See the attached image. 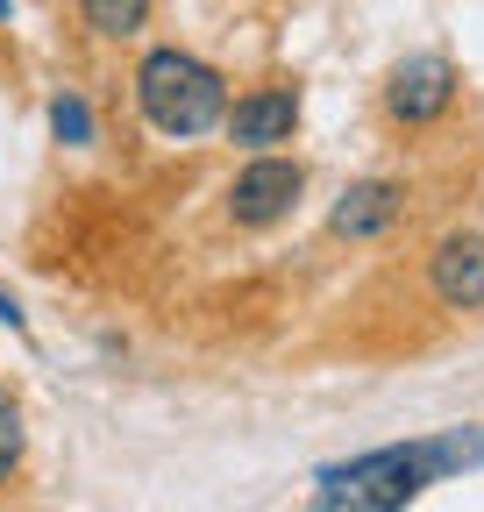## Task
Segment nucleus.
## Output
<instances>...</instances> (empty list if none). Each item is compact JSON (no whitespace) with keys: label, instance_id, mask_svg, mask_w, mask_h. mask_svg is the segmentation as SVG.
<instances>
[{"label":"nucleus","instance_id":"obj_1","mask_svg":"<svg viewBox=\"0 0 484 512\" xmlns=\"http://www.w3.org/2000/svg\"><path fill=\"white\" fill-rule=\"evenodd\" d=\"M484 463V427H449V434H428V441H392V448H371L356 463H335L314 477V505L328 512H399L413 498H428L442 477Z\"/></svg>","mask_w":484,"mask_h":512},{"label":"nucleus","instance_id":"obj_2","mask_svg":"<svg viewBox=\"0 0 484 512\" xmlns=\"http://www.w3.org/2000/svg\"><path fill=\"white\" fill-rule=\"evenodd\" d=\"M136 114L150 136L164 143H200V136H221V114H228V79L186 43H150L136 57Z\"/></svg>","mask_w":484,"mask_h":512},{"label":"nucleus","instance_id":"obj_3","mask_svg":"<svg viewBox=\"0 0 484 512\" xmlns=\"http://www.w3.org/2000/svg\"><path fill=\"white\" fill-rule=\"evenodd\" d=\"M463 107V72H456V57L442 50H406L385 64V79H378V128L392 143H428L442 136V128L456 121Z\"/></svg>","mask_w":484,"mask_h":512},{"label":"nucleus","instance_id":"obj_4","mask_svg":"<svg viewBox=\"0 0 484 512\" xmlns=\"http://www.w3.org/2000/svg\"><path fill=\"white\" fill-rule=\"evenodd\" d=\"M299 200H307V164L285 157V150H257L221 185V221L235 235H271L299 214Z\"/></svg>","mask_w":484,"mask_h":512},{"label":"nucleus","instance_id":"obj_5","mask_svg":"<svg viewBox=\"0 0 484 512\" xmlns=\"http://www.w3.org/2000/svg\"><path fill=\"white\" fill-rule=\"evenodd\" d=\"M299 114H307V86L278 72V79H257V86L228 93L221 136H228V150H242V157H257V150H285V143L299 136Z\"/></svg>","mask_w":484,"mask_h":512},{"label":"nucleus","instance_id":"obj_6","mask_svg":"<svg viewBox=\"0 0 484 512\" xmlns=\"http://www.w3.org/2000/svg\"><path fill=\"white\" fill-rule=\"evenodd\" d=\"M420 285H428L435 313H484V228H449L428 242V256H420Z\"/></svg>","mask_w":484,"mask_h":512},{"label":"nucleus","instance_id":"obj_7","mask_svg":"<svg viewBox=\"0 0 484 512\" xmlns=\"http://www.w3.org/2000/svg\"><path fill=\"white\" fill-rule=\"evenodd\" d=\"M406 214H413V178L406 171L356 178L342 200H335V214H328V242H349V249L385 242L392 228H406Z\"/></svg>","mask_w":484,"mask_h":512},{"label":"nucleus","instance_id":"obj_8","mask_svg":"<svg viewBox=\"0 0 484 512\" xmlns=\"http://www.w3.org/2000/svg\"><path fill=\"white\" fill-rule=\"evenodd\" d=\"M150 8H157V0H72L86 43H136L150 29Z\"/></svg>","mask_w":484,"mask_h":512},{"label":"nucleus","instance_id":"obj_9","mask_svg":"<svg viewBox=\"0 0 484 512\" xmlns=\"http://www.w3.org/2000/svg\"><path fill=\"white\" fill-rule=\"evenodd\" d=\"M22 463H29V427H22V406L0 392V491L22 477Z\"/></svg>","mask_w":484,"mask_h":512},{"label":"nucleus","instance_id":"obj_10","mask_svg":"<svg viewBox=\"0 0 484 512\" xmlns=\"http://www.w3.org/2000/svg\"><path fill=\"white\" fill-rule=\"evenodd\" d=\"M50 136L65 143V150H86L93 143V114H86V100L65 86V93H50Z\"/></svg>","mask_w":484,"mask_h":512},{"label":"nucleus","instance_id":"obj_11","mask_svg":"<svg viewBox=\"0 0 484 512\" xmlns=\"http://www.w3.org/2000/svg\"><path fill=\"white\" fill-rule=\"evenodd\" d=\"M0 320H8V328H15V335H29V313H22V299H15L8 285H0Z\"/></svg>","mask_w":484,"mask_h":512},{"label":"nucleus","instance_id":"obj_12","mask_svg":"<svg viewBox=\"0 0 484 512\" xmlns=\"http://www.w3.org/2000/svg\"><path fill=\"white\" fill-rule=\"evenodd\" d=\"M0 22H15V0H0Z\"/></svg>","mask_w":484,"mask_h":512}]
</instances>
